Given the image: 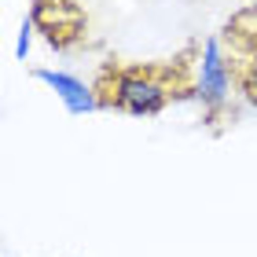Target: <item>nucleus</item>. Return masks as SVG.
<instances>
[{"label":"nucleus","instance_id":"nucleus-1","mask_svg":"<svg viewBox=\"0 0 257 257\" xmlns=\"http://www.w3.org/2000/svg\"><path fill=\"white\" fill-rule=\"evenodd\" d=\"M184 52L180 59L166 63H103L96 74V103L107 110H125V114H158L173 99L188 96L191 88V66Z\"/></svg>","mask_w":257,"mask_h":257},{"label":"nucleus","instance_id":"nucleus-2","mask_svg":"<svg viewBox=\"0 0 257 257\" xmlns=\"http://www.w3.org/2000/svg\"><path fill=\"white\" fill-rule=\"evenodd\" d=\"M195 92L202 96V103L209 110H220L231 92V66L224 59V52H220V41L209 37L206 48H202V59H198V85Z\"/></svg>","mask_w":257,"mask_h":257},{"label":"nucleus","instance_id":"nucleus-3","mask_svg":"<svg viewBox=\"0 0 257 257\" xmlns=\"http://www.w3.org/2000/svg\"><path fill=\"white\" fill-rule=\"evenodd\" d=\"M250 19L257 22V4L250 8ZM228 33L235 41H242V52H239V63H231V77H235V85L239 92L246 96L253 107H257V26L253 30H235V26H228Z\"/></svg>","mask_w":257,"mask_h":257},{"label":"nucleus","instance_id":"nucleus-4","mask_svg":"<svg viewBox=\"0 0 257 257\" xmlns=\"http://www.w3.org/2000/svg\"><path fill=\"white\" fill-rule=\"evenodd\" d=\"M33 77L44 81V85H52V88H55V96L66 103V110H70V114H85V110H96V107H99V103H96V92L85 88L77 77H70V74H55V70H37Z\"/></svg>","mask_w":257,"mask_h":257}]
</instances>
